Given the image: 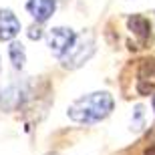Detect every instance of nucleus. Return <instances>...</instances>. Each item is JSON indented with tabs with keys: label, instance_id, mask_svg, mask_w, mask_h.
<instances>
[{
	"label": "nucleus",
	"instance_id": "obj_1",
	"mask_svg": "<svg viewBox=\"0 0 155 155\" xmlns=\"http://www.w3.org/2000/svg\"><path fill=\"white\" fill-rule=\"evenodd\" d=\"M115 99L109 91H95L73 101L67 109V115L75 123H99L111 115Z\"/></svg>",
	"mask_w": 155,
	"mask_h": 155
},
{
	"label": "nucleus",
	"instance_id": "obj_2",
	"mask_svg": "<svg viewBox=\"0 0 155 155\" xmlns=\"http://www.w3.org/2000/svg\"><path fill=\"white\" fill-rule=\"evenodd\" d=\"M35 95L30 81L26 79H10L6 85H0V109L16 111L22 109Z\"/></svg>",
	"mask_w": 155,
	"mask_h": 155
},
{
	"label": "nucleus",
	"instance_id": "obj_3",
	"mask_svg": "<svg viewBox=\"0 0 155 155\" xmlns=\"http://www.w3.org/2000/svg\"><path fill=\"white\" fill-rule=\"evenodd\" d=\"M93 52H95V38L93 35H77V40L73 42V46L69 48V52L61 58V63H63L64 69H79L83 64L93 57Z\"/></svg>",
	"mask_w": 155,
	"mask_h": 155
},
{
	"label": "nucleus",
	"instance_id": "obj_4",
	"mask_svg": "<svg viewBox=\"0 0 155 155\" xmlns=\"http://www.w3.org/2000/svg\"><path fill=\"white\" fill-rule=\"evenodd\" d=\"M75 40H77V32L73 28H67V26H57V28H51L46 32L48 51H51L52 57H57L58 61L69 52V48L73 46Z\"/></svg>",
	"mask_w": 155,
	"mask_h": 155
},
{
	"label": "nucleus",
	"instance_id": "obj_5",
	"mask_svg": "<svg viewBox=\"0 0 155 155\" xmlns=\"http://www.w3.org/2000/svg\"><path fill=\"white\" fill-rule=\"evenodd\" d=\"M135 91L137 95H155V58L139 61L135 71Z\"/></svg>",
	"mask_w": 155,
	"mask_h": 155
},
{
	"label": "nucleus",
	"instance_id": "obj_6",
	"mask_svg": "<svg viewBox=\"0 0 155 155\" xmlns=\"http://www.w3.org/2000/svg\"><path fill=\"white\" fill-rule=\"evenodd\" d=\"M127 28L129 32L133 35V38L137 40V48L147 45V40L151 36V22L149 18H145L143 14H131V16L127 18Z\"/></svg>",
	"mask_w": 155,
	"mask_h": 155
},
{
	"label": "nucleus",
	"instance_id": "obj_7",
	"mask_svg": "<svg viewBox=\"0 0 155 155\" xmlns=\"http://www.w3.org/2000/svg\"><path fill=\"white\" fill-rule=\"evenodd\" d=\"M22 30L18 16L10 8H0V40H12Z\"/></svg>",
	"mask_w": 155,
	"mask_h": 155
},
{
	"label": "nucleus",
	"instance_id": "obj_8",
	"mask_svg": "<svg viewBox=\"0 0 155 155\" xmlns=\"http://www.w3.org/2000/svg\"><path fill=\"white\" fill-rule=\"evenodd\" d=\"M26 10L38 24L46 22L48 18L57 10V0H28L26 2Z\"/></svg>",
	"mask_w": 155,
	"mask_h": 155
},
{
	"label": "nucleus",
	"instance_id": "obj_9",
	"mask_svg": "<svg viewBox=\"0 0 155 155\" xmlns=\"http://www.w3.org/2000/svg\"><path fill=\"white\" fill-rule=\"evenodd\" d=\"M8 57H10V63L16 71L24 69V63H26V51H24V45L18 42V40H12L10 46H8Z\"/></svg>",
	"mask_w": 155,
	"mask_h": 155
},
{
	"label": "nucleus",
	"instance_id": "obj_10",
	"mask_svg": "<svg viewBox=\"0 0 155 155\" xmlns=\"http://www.w3.org/2000/svg\"><path fill=\"white\" fill-rule=\"evenodd\" d=\"M143 117H145V107L143 105H135V111H133V117H131V129L139 131L143 127Z\"/></svg>",
	"mask_w": 155,
	"mask_h": 155
},
{
	"label": "nucleus",
	"instance_id": "obj_11",
	"mask_svg": "<svg viewBox=\"0 0 155 155\" xmlns=\"http://www.w3.org/2000/svg\"><path fill=\"white\" fill-rule=\"evenodd\" d=\"M28 36H30V38H32V40H38L40 38V36H42V32H40V26H32V28H30L28 30Z\"/></svg>",
	"mask_w": 155,
	"mask_h": 155
},
{
	"label": "nucleus",
	"instance_id": "obj_12",
	"mask_svg": "<svg viewBox=\"0 0 155 155\" xmlns=\"http://www.w3.org/2000/svg\"><path fill=\"white\" fill-rule=\"evenodd\" d=\"M151 105H153V111H155V95L151 97Z\"/></svg>",
	"mask_w": 155,
	"mask_h": 155
}]
</instances>
